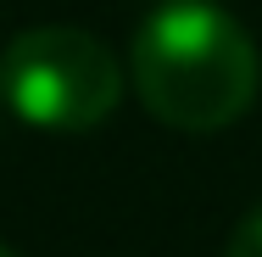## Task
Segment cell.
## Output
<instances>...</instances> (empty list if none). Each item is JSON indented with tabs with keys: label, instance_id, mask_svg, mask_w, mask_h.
Returning <instances> with one entry per match:
<instances>
[{
	"label": "cell",
	"instance_id": "2",
	"mask_svg": "<svg viewBox=\"0 0 262 257\" xmlns=\"http://www.w3.org/2000/svg\"><path fill=\"white\" fill-rule=\"evenodd\" d=\"M123 101V67L84 28H28L0 51V106L39 134H90Z\"/></svg>",
	"mask_w": 262,
	"mask_h": 257
},
{
	"label": "cell",
	"instance_id": "3",
	"mask_svg": "<svg viewBox=\"0 0 262 257\" xmlns=\"http://www.w3.org/2000/svg\"><path fill=\"white\" fill-rule=\"evenodd\" d=\"M223 257H262V202L234 224V235H229V246H223Z\"/></svg>",
	"mask_w": 262,
	"mask_h": 257
},
{
	"label": "cell",
	"instance_id": "4",
	"mask_svg": "<svg viewBox=\"0 0 262 257\" xmlns=\"http://www.w3.org/2000/svg\"><path fill=\"white\" fill-rule=\"evenodd\" d=\"M0 257H17V252H11V246H6V241H0Z\"/></svg>",
	"mask_w": 262,
	"mask_h": 257
},
{
	"label": "cell",
	"instance_id": "1",
	"mask_svg": "<svg viewBox=\"0 0 262 257\" xmlns=\"http://www.w3.org/2000/svg\"><path fill=\"white\" fill-rule=\"evenodd\" d=\"M128 73L157 123L179 134H217L251 112L262 56L234 11L212 0H162L134 34Z\"/></svg>",
	"mask_w": 262,
	"mask_h": 257
}]
</instances>
